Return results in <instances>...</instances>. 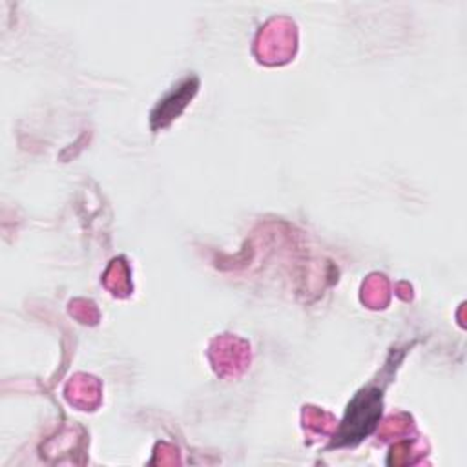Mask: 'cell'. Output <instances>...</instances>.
<instances>
[{"mask_svg": "<svg viewBox=\"0 0 467 467\" xmlns=\"http://www.w3.org/2000/svg\"><path fill=\"white\" fill-rule=\"evenodd\" d=\"M381 398L378 390L361 392L350 405L339 432V443H350L367 436L379 418Z\"/></svg>", "mask_w": 467, "mask_h": 467, "instance_id": "cell-1", "label": "cell"}]
</instances>
